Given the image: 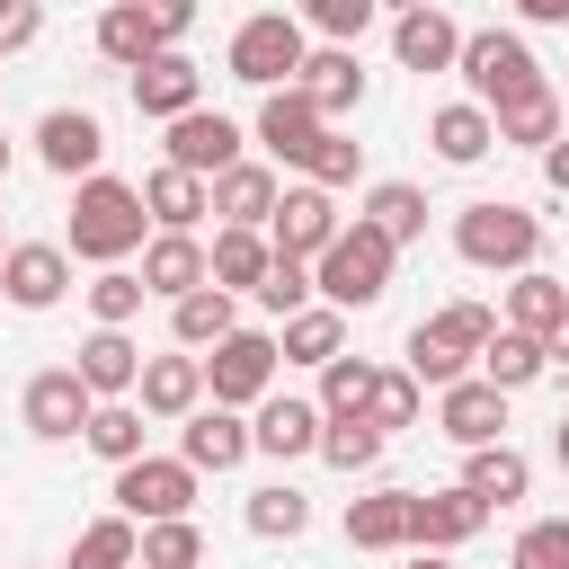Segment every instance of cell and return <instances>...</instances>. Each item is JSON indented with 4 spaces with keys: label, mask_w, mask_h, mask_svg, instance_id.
<instances>
[{
    "label": "cell",
    "mask_w": 569,
    "mask_h": 569,
    "mask_svg": "<svg viewBox=\"0 0 569 569\" xmlns=\"http://www.w3.org/2000/svg\"><path fill=\"white\" fill-rule=\"evenodd\" d=\"M142 231H151V213H142V187H124V178H107V169H89L80 187H71V258H89V267H124L133 249H142Z\"/></svg>",
    "instance_id": "1"
},
{
    "label": "cell",
    "mask_w": 569,
    "mask_h": 569,
    "mask_svg": "<svg viewBox=\"0 0 569 569\" xmlns=\"http://www.w3.org/2000/svg\"><path fill=\"white\" fill-rule=\"evenodd\" d=\"M391 258H400V240H382V231L356 213V222H338V240L311 258V293L338 302V311H373V302L391 293Z\"/></svg>",
    "instance_id": "2"
},
{
    "label": "cell",
    "mask_w": 569,
    "mask_h": 569,
    "mask_svg": "<svg viewBox=\"0 0 569 569\" xmlns=\"http://www.w3.org/2000/svg\"><path fill=\"white\" fill-rule=\"evenodd\" d=\"M453 258L462 267H489V276H516V267H542V213L507 204V196H480L453 213Z\"/></svg>",
    "instance_id": "3"
},
{
    "label": "cell",
    "mask_w": 569,
    "mask_h": 569,
    "mask_svg": "<svg viewBox=\"0 0 569 569\" xmlns=\"http://www.w3.org/2000/svg\"><path fill=\"white\" fill-rule=\"evenodd\" d=\"M302 53H311V27L293 9H258L231 27V80H249V89H284L302 71Z\"/></svg>",
    "instance_id": "4"
},
{
    "label": "cell",
    "mask_w": 569,
    "mask_h": 569,
    "mask_svg": "<svg viewBox=\"0 0 569 569\" xmlns=\"http://www.w3.org/2000/svg\"><path fill=\"white\" fill-rule=\"evenodd\" d=\"M453 71H462V89H471L480 107H507V98L542 89V62H533V44H525L516 27H480V36H462Z\"/></svg>",
    "instance_id": "5"
},
{
    "label": "cell",
    "mask_w": 569,
    "mask_h": 569,
    "mask_svg": "<svg viewBox=\"0 0 569 569\" xmlns=\"http://www.w3.org/2000/svg\"><path fill=\"white\" fill-rule=\"evenodd\" d=\"M276 329H231V338H213L204 347V400H222V409H258L267 391H276Z\"/></svg>",
    "instance_id": "6"
},
{
    "label": "cell",
    "mask_w": 569,
    "mask_h": 569,
    "mask_svg": "<svg viewBox=\"0 0 569 569\" xmlns=\"http://www.w3.org/2000/svg\"><path fill=\"white\" fill-rule=\"evenodd\" d=\"M196 462L187 453H133V462H116V516H133V525H160V516H187L196 507Z\"/></svg>",
    "instance_id": "7"
},
{
    "label": "cell",
    "mask_w": 569,
    "mask_h": 569,
    "mask_svg": "<svg viewBox=\"0 0 569 569\" xmlns=\"http://www.w3.org/2000/svg\"><path fill=\"white\" fill-rule=\"evenodd\" d=\"M338 196L329 187H311V178H293L284 196H276V213H267V249H284V258H320L329 240H338Z\"/></svg>",
    "instance_id": "8"
},
{
    "label": "cell",
    "mask_w": 569,
    "mask_h": 569,
    "mask_svg": "<svg viewBox=\"0 0 569 569\" xmlns=\"http://www.w3.org/2000/svg\"><path fill=\"white\" fill-rule=\"evenodd\" d=\"M89 409H98V391H89L71 365H44V373L18 391V418H27V436H44V445H71V436L89 427Z\"/></svg>",
    "instance_id": "9"
},
{
    "label": "cell",
    "mask_w": 569,
    "mask_h": 569,
    "mask_svg": "<svg viewBox=\"0 0 569 569\" xmlns=\"http://www.w3.org/2000/svg\"><path fill=\"white\" fill-rule=\"evenodd\" d=\"M0 293H9V311H53V302L71 293V249H62V240H9Z\"/></svg>",
    "instance_id": "10"
},
{
    "label": "cell",
    "mask_w": 569,
    "mask_h": 569,
    "mask_svg": "<svg viewBox=\"0 0 569 569\" xmlns=\"http://www.w3.org/2000/svg\"><path fill=\"white\" fill-rule=\"evenodd\" d=\"M249 133H258L284 169H302V151L329 133V116L311 107V89H302V80H284V89H258V124H249Z\"/></svg>",
    "instance_id": "11"
},
{
    "label": "cell",
    "mask_w": 569,
    "mask_h": 569,
    "mask_svg": "<svg viewBox=\"0 0 569 569\" xmlns=\"http://www.w3.org/2000/svg\"><path fill=\"white\" fill-rule=\"evenodd\" d=\"M160 133H169L160 151H169L178 169H196V178H213V169H231V160H240V142H249V133H240V124H231L222 107H187V116H169Z\"/></svg>",
    "instance_id": "12"
},
{
    "label": "cell",
    "mask_w": 569,
    "mask_h": 569,
    "mask_svg": "<svg viewBox=\"0 0 569 569\" xmlns=\"http://www.w3.org/2000/svg\"><path fill=\"white\" fill-rule=\"evenodd\" d=\"M507 400L516 391H498V382H480V373H462V382H445L436 391V427L471 453V445H498L507 436Z\"/></svg>",
    "instance_id": "13"
},
{
    "label": "cell",
    "mask_w": 569,
    "mask_h": 569,
    "mask_svg": "<svg viewBox=\"0 0 569 569\" xmlns=\"http://www.w3.org/2000/svg\"><path fill=\"white\" fill-rule=\"evenodd\" d=\"M249 453H267V462H302V453H320V400H302V391H267L258 418H249Z\"/></svg>",
    "instance_id": "14"
},
{
    "label": "cell",
    "mask_w": 569,
    "mask_h": 569,
    "mask_svg": "<svg viewBox=\"0 0 569 569\" xmlns=\"http://www.w3.org/2000/svg\"><path fill=\"white\" fill-rule=\"evenodd\" d=\"M480 525H489V507H480L462 480H453V489H427V498L409 489V551H462Z\"/></svg>",
    "instance_id": "15"
},
{
    "label": "cell",
    "mask_w": 569,
    "mask_h": 569,
    "mask_svg": "<svg viewBox=\"0 0 569 569\" xmlns=\"http://www.w3.org/2000/svg\"><path fill=\"white\" fill-rule=\"evenodd\" d=\"M124 80H133V107H142L151 124H169V116L204 107V71H196V62L178 53V44H160V53H151V62H133Z\"/></svg>",
    "instance_id": "16"
},
{
    "label": "cell",
    "mask_w": 569,
    "mask_h": 569,
    "mask_svg": "<svg viewBox=\"0 0 569 569\" xmlns=\"http://www.w3.org/2000/svg\"><path fill=\"white\" fill-rule=\"evenodd\" d=\"M36 160H44L53 178H89V169L107 160V124H98L89 107H44V124H36Z\"/></svg>",
    "instance_id": "17"
},
{
    "label": "cell",
    "mask_w": 569,
    "mask_h": 569,
    "mask_svg": "<svg viewBox=\"0 0 569 569\" xmlns=\"http://www.w3.org/2000/svg\"><path fill=\"white\" fill-rule=\"evenodd\" d=\"M133 400H142V418L178 427V418L204 400V356H187V347H169V356H142V373H133Z\"/></svg>",
    "instance_id": "18"
},
{
    "label": "cell",
    "mask_w": 569,
    "mask_h": 569,
    "mask_svg": "<svg viewBox=\"0 0 569 569\" xmlns=\"http://www.w3.org/2000/svg\"><path fill=\"white\" fill-rule=\"evenodd\" d=\"M178 453H187L196 471H240V462H249V418L222 409V400H196V409L178 418Z\"/></svg>",
    "instance_id": "19"
},
{
    "label": "cell",
    "mask_w": 569,
    "mask_h": 569,
    "mask_svg": "<svg viewBox=\"0 0 569 569\" xmlns=\"http://www.w3.org/2000/svg\"><path fill=\"white\" fill-rule=\"evenodd\" d=\"M453 53H462V27H453L436 0L391 18V62H400V71H418V80H427V71H453Z\"/></svg>",
    "instance_id": "20"
},
{
    "label": "cell",
    "mask_w": 569,
    "mask_h": 569,
    "mask_svg": "<svg viewBox=\"0 0 569 569\" xmlns=\"http://www.w3.org/2000/svg\"><path fill=\"white\" fill-rule=\"evenodd\" d=\"M71 373H80L98 400H133V373H142V347H133V329H89V338L71 347Z\"/></svg>",
    "instance_id": "21"
},
{
    "label": "cell",
    "mask_w": 569,
    "mask_h": 569,
    "mask_svg": "<svg viewBox=\"0 0 569 569\" xmlns=\"http://www.w3.org/2000/svg\"><path fill=\"white\" fill-rule=\"evenodd\" d=\"M293 80L311 89V107H320L329 124L365 107V62H356V44H320V53H302V71H293Z\"/></svg>",
    "instance_id": "22"
},
{
    "label": "cell",
    "mask_w": 569,
    "mask_h": 569,
    "mask_svg": "<svg viewBox=\"0 0 569 569\" xmlns=\"http://www.w3.org/2000/svg\"><path fill=\"white\" fill-rule=\"evenodd\" d=\"M142 213H151V231H196V222L213 213V187H204L196 169L160 160V169L142 178Z\"/></svg>",
    "instance_id": "23"
},
{
    "label": "cell",
    "mask_w": 569,
    "mask_h": 569,
    "mask_svg": "<svg viewBox=\"0 0 569 569\" xmlns=\"http://www.w3.org/2000/svg\"><path fill=\"white\" fill-rule=\"evenodd\" d=\"M204 187H213V213H222V222H249V231H267V213H276V196H284V178H276L267 160H231V169H213Z\"/></svg>",
    "instance_id": "24"
},
{
    "label": "cell",
    "mask_w": 569,
    "mask_h": 569,
    "mask_svg": "<svg viewBox=\"0 0 569 569\" xmlns=\"http://www.w3.org/2000/svg\"><path fill=\"white\" fill-rule=\"evenodd\" d=\"M133 276H142V293L178 302V293H196V284H204V240H196V231H151Z\"/></svg>",
    "instance_id": "25"
},
{
    "label": "cell",
    "mask_w": 569,
    "mask_h": 569,
    "mask_svg": "<svg viewBox=\"0 0 569 569\" xmlns=\"http://www.w3.org/2000/svg\"><path fill=\"white\" fill-rule=\"evenodd\" d=\"M427 142H436V160H445V169H471V160H489V151H498V124H489V107H480V98H453V107H436V116H427Z\"/></svg>",
    "instance_id": "26"
},
{
    "label": "cell",
    "mask_w": 569,
    "mask_h": 569,
    "mask_svg": "<svg viewBox=\"0 0 569 569\" xmlns=\"http://www.w3.org/2000/svg\"><path fill=\"white\" fill-rule=\"evenodd\" d=\"M231 329H240V293H222V284H196V293L169 302V347H187V356H204Z\"/></svg>",
    "instance_id": "27"
},
{
    "label": "cell",
    "mask_w": 569,
    "mask_h": 569,
    "mask_svg": "<svg viewBox=\"0 0 569 569\" xmlns=\"http://www.w3.org/2000/svg\"><path fill=\"white\" fill-rule=\"evenodd\" d=\"M338 347H347V311H338V302H320V293H311L302 311H284V320H276V356H284V365H329Z\"/></svg>",
    "instance_id": "28"
},
{
    "label": "cell",
    "mask_w": 569,
    "mask_h": 569,
    "mask_svg": "<svg viewBox=\"0 0 569 569\" xmlns=\"http://www.w3.org/2000/svg\"><path fill=\"white\" fill-rule=\"evenodd\" d=\"M471 365H480V382H498V391H533V382L551 373L542 338H533V329H507V320L480 338V356H471Z\"/></svg>",
    "instance_id": "29"
},
{
    "label": "cell",
    "mask_w": 569,
    "mask_h": 569,
    "mask_svg": "<svg viewBox=\"0 0 569 569\" xmlns=\"http://www.w3.org/2000/svg\"><path fill=\"white\" fill-rule=\"evenodd\" d=\"M89 36H98V53H107V62H116V71H133V62H151V53H160V44H169V36H160V18H151V9H142V0H107V9H98V27H89Z\"/></svg>",
    "instance_id": "30"
},
{
    "label": "cell",
    "mask_w": 569,
    "mask_h": 569,
    "mask_svg": "<svg viewBox=\"0 0 569 569\" xmlns=\"http://www.w3.org/2000/svg\"><path fill=\"white\" fill-rule=\"evenodd\" d=\"M267 231H249V222H222L213 231V249H204V284H222V293H258V276H267Z\"/></svg>",
    "instance_id": "31"
},
{
    "label": "cell",
    "mask_w": 569,
    "mask_h": 569,
    "mask_svg": "<svg viewBox=\"0 0 569 569\" xmlns=\"http://www.w3.org/2000/svg\"><path fill=\"white\" fill-rule=\"evenodd\" d=\"M462 489H471L480 507H516V498L533 489V462H525L507 436H498V445H471V453H462Z\"/></svg>",
    "instance_id": "32"
},
{
    "label": "cell",
    "mask_w": 569,
    "mask_h": 569,
    "mask_svg": "<svg viewBox=\"0 0 569 569\" xmlns=\"http://www.w3.org/2000/svg\"><path fill=\"white\" fill-rule=\"evenodd\" d=\"M489 124H498V142H516V151H542V142H560L569 133V116H560V89L542 80V89H525V98H507V107H489Z\"/></svg>",
    "instance_id": "33"
},
{
    "label": "cell",
    "mask_w": 569,
    "mask_h": 569,
    "mask_svg": "<svg viewBox=\"0 0 569 569\" xmlns=\"http://www.w3.org/2000/svg\"><path fill=\"white\" fill-rule=\"evenodd\" d=\"M347 542H356V551H409V489H365V498H347Z\"/></svg>",
    "instance_id": "34"
},
{
    "label": "cell",
    "mask_w": 569,
    "mask_h": 569,
    "mask_svg": "<svg viewBox=\"0 0 569 569\" xmlns=\"http://www.w3.org/2000/svg\"><path fill=\"white\" fill-rule=\"evenodd\" d=\"M560 311H569V284H560L551 267H516V276H507V329L551 338V329H560Z\"/></svg>",
    "instance_id": "35"
},
{
    "label": "cell",
    "mask_w": 569,
    "mask_h": 569,
    "mask_svg": "<svg viewBox=\"0 0 569 569\" xmlns=\"http://www.w3.org/2000/svg\"><path fill=\"white\" fill-rule=\"evenodd\" d=\"M142 436H151L142 400H98V409H89V427H80V445H89L98 462H133V453H151Z\"/></svg>",
    "instance_id": "36"
},
{
    "label": "cell",
    "mask_w": 569,
    "mask_h": 569,
    "mask_svg": "<svg viewBox=\"0 0 569 569\" xmlns=\"http://www.w3.org/2000/svg\"><path fill=\"white\" fill-rule=\"evenodd\" d=\"M365 222L382 231V240H427V187H409V178H382V187H365Z\"/></svg>",
    "instance_id": "37"
},
{
    "label": "cell",
    "mask_w": 569,
    "mask_h": 569,
    "mask_svg": "<svg viewBox=\"0 0 569 569\" xmlns=\"http://www.w3.org/2000/svg\"><path fill=\"white\" fill-rule=\"evenodd\" d=\"M320 462H329V471H347V480H365V471L382 462V427H373L365 409H347V418H320Z\"/></svg>",
    "instance_id": "38"
},
{
    "label": "cell",
    "mask_w": 569,
    "mask_h": 569,
    "mask_svg": "<svg viewBox=\"0 0 569 569\" xmlns=\"http://www.w3.org/2000/svg\"><path fill=\"white\" fill-rule=\"evenodd\" d=\"M133 569H204V525H196V516H160V525H142Z\"/></svg>",
    "instance_id": "39"
},
{
    "label": "cell",
    "mask_w": 569,
    "mask_h": 569,
    "mask_svg": "<svg viewBox=\"0 0 569 569\" xmlns=\"http://www.w3.org/2000/svg\"><path fill=\"white\" fill-rule=\"evenodd\" d=\"M80 293H89V329H133V320H142V302H151L133 267H98Z\"/></svg>",
    "instance_id": "40"
},
{
    "label": "cell",
    "mask_w": 569,
    "mask_h": 569,
    "mask_svg": "<svg viewBox=\"0 0 569 569\" xmlns=\"http://www.w3.org/2000/svg\"><path fill=\"white\" fill-rule=\"evenodd\" d=\"M418 409H427V382L409 373V365H373V391H365V418L391 436V427H418Z\"/></svg>",
    "instance_id": "41"
},
{
    "label": "cell",
    "mask_w": 569,
    "mask_h": 569,
    "mask_svg": "<svg viewBox=\"0 0 569 569\" xmlns=\"http://www.w3.org/2000/svg\"><path fill=\"white\" fill-rule=\"evenodd\" d=\"M240 516H249V533H258V542H293V533L311 525V498H302L293 480H267V489H249V507H240Z\"/></svg>",
    "instance_id": "42"
},
{
    "label": "cell",
    "mask_w": 569,
    "mask_h": 569,
    "mask_svg": "<svg viewBox=\"0 0 569 569\" xmlns=\"http://www.w3.org/2000/svg\"><path fill=\"white\" fill-rule=\"evenodd\" d=\"M133 542H142V525H133V516H98V525H80L71 569H133Z\"/></svg>",
    "instance_id": "43"
},
{
    "label": "cell",
    "mask_w": 569,
    "mask_h": 569,
    "mask_svg": "<svg viewBox=\"0 0 569 569\" xmlns=\"http://www.w3.org/2000/svg\"><path fill=\"white\" fill-rule=\"evenodd\" d=\"M365 391H373V356H329L320 365V418H347V409H365Z\"/></svg>",
    "instance_id": "44"
},
{
    "label": "cell",
    "mask_w": 569,
    "mask_h": 569,
    "mask_svg": "<svg viewBox=\"0 0 569 569\" xmlns=\"http://www.w3.org/2000/svg\"><path fill=\"white\" fill-rule=\"evenodd\" d=\"M356 169H365V142H356V133H338V124L302 151V178H311V187H347Z\"/></svg>",
    "instance_id": "45"
},
{
    "label": "cell",
    "mask_w": 569,
    "mask_h": 569,
    "mask_svg": "<svg viewBox=\"0 0 569 569\" xmlns=\"http://www.w3.org/2000/svg\"><path fill=\"white\" fill-rule=\"evenodd\" d=\"M293 18H302L311 36H329V44H356V36L373 27V0H293Z\"/></svg>",
    "instance_id": "46"
},
{
    "label": "cell",
    "mask_w": 569,
    "mask_h": 569,
    "mask_svg": "<svg viewBox=\"0 0 569 569\" xmlns=\"http://www.w3.org/2000/svg\"><path fill=\"white\" fill-rule=\"evenodd\" d=\"M507 569H569V516H533L507 551Z\"/></svg>",
    "instance_id": "47"
},
{
    "label": "cell",
    "mask_w": 569,
    "mask_h": 569,
    "mask_svg": "<svg viewBox=\"0 0 569 569\" xmlns=\"http://www.w3.org/2000/svg\"><path fill=\"white\" fill-rule=\"evenodd\" d=\"M258 302H267L276 320H284V311H302V302H311V258H284V249H276V258H267V276H258Z\"/></svg>",
    "instance_id": "48"
},
{
    "label": "cell",
    "mask_w": 569,
    "mask_h": 569,
    "mask_svg": "<svg viewBox=\"0 0 569 569\" xmlns=\"http://www.w3.org/2000/svg\"><path fill=\"white\" fill-rule=\"evenodd\" d=\"M44 36V0H0V53H27Z\"/></svg>",
    "instance_id": "49"
},
{
    "label": "cell",
    "mask_w": 569,
    "mask_h": 569,
    "mask_svg": "<svg viewBox=\"0 0 569 569\" xmlns=\"http://www.w3.org/2000/svg\"><path fill=\"white\" fill-rule=\"evenodd\" d=\"M142 9H151V18H160V36H169V44H178V36H187V27H196V0H142Z\"/></svg>",
    "instance_id": "50"
},
{
    "label": "cell",
    "mask_w": 569,
    "mask_h": 569,
    "mask_svg": "<svg viewBox=\"0 0 569 569\" xmlns=\"http://www.w3.org/2000/svg\"><path fill=\"white\" fill-rule=\"evenodd\" d=\"M533 160H542V178H551V196H569V133H560V142H542Z\"/></svg>",
    "instance_id": "51"
},
{
    "label": "cell",
    "mask_w": 569,
    "mask_h": 569,
    "mask_svg": "<svg viewBox=\"0 0 569 569\" xmlns=\"http://www.w3.org/2000/svg\"><path fill=\"white\" fill-rule=\"evenodd\" d=\"M525 27H569V0H516Z\"/></svg>",
    "instance_id": "52"
},
{
    "label": "cell",
    "mask_w": 569,
    "mask_h": 569,
    "mask_svg": "<svg viewBox=\"0 0 569 569\" xmlns=\"http://www.w3.org/2000/svg\"><path fill=\"white\" fill-rule=\"evenodd\" d=\"M542 356H551V365H569V311H560V329L542 338Z\"/></svg>",
    "instance_id": "53"
},
{
    "label": "cell",
    "mask_w": 569,
    "mask_h": 569,
    "mask_svg": "<svg viewBox=\"0 0 569 569\" xmlns=\"http://www.w3.org/2000/svg\"><path fill=\"white\" fill-rule=\"evenodd\" d=\"M551 462H560V471H569V418H560V427H551Z\"/></svg>",
    "instance_id": "54"
},
{
    "label": "cell",
    "mask_w": 569,
    "mask_h": 569,
    "mask_svg": "<svg viewBox=\"0 0 569 569\" xmlns=\"http://www.w3.org/2000/svg\"><path fill=\"white\" fill-rule=\"evenodd\" d=\"M409 569H453V551H418V560H409Z\"/></svg>",
    "instance_id": "55"
},
{
    "label": "cell",
    "mask_w": 569,
    "mask_h": 569,
    "mask_svg": "<svg viewBox=\"0 0 569 569\" xmlns=\"http://www.w3.org/2000/svg\"><path fill=\"white\" fill-rule=\"evenodd\" d=\"M373 9H391V18H400V9H427V0H373Z\"/></svg>",
    "instance_id": "56"
},
{
    "label": "cell",
    "mask_w": 569,
    "mask_h": 569,
    "mask_svg": "<svg viewBox=\"0 0 569 569\" xmlns=\"http://www.w3.org/2000/svg\"><path fill=\"white\" fill-rule=\"evenodd\" d=\"M0 178H9V142H0Z\"/></svg>",
    "instance_id": "57"
},
{
    "label": "cell",
    "mask_w": 569,
    "mask_h": 569,
    "mask_svg": "<svg viewBox=\"0 0 569 569\" xmlns=\"http://www.w3.org/2000/svg\"><path fill=\"white\" fill-rule=\"evenodd\" d=\"M0 258H9V231H0Z\"/></svg>",
    "instance_id": "58"
},
{
    "label": "cell",
    "mask_w": 569,
    "mask_h": 569,
    "mask_svg": "<svg viewBox=\"0 0 569 569\" xmlns=\"http://www.w3.org/2000/svg\"><path fill=\"white\" fill-rule=\"evenodd\" d=\"M560 116H569V89H560Z\"/></svg>",
    "instance_id": "59"
}]
</instances>
